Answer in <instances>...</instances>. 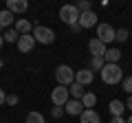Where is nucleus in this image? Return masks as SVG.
<instances>
[{
	"instance_id": "nucleus-1",
	"label": "nucleus",
	"mask_w": 132,
	"mask_h": 123,
	"mask_svg": "<svg viewBox=\"0 0 132 123\" xmlns=\"http://www.w3.org/2000/svg\"><path fill=\"white\" fill-rule=\"evenodd\" d=\"M101 79H104V84H108V86L121 84L123 81V68L119 66V64H106L104 71H101Z\"/></svg>"
},
{
	"instance_id": "nucleus-2",
	"label": "nucleus",
	"mask_w": 132,
	"mask_h": 123,
	"mask_svg": "<svg viewBox=\"0 0 132 123\" xmlns=\"http://www.w3.org/2000/svg\"><path fill=\"white\" fill-rule=\"evenodd\" d=\"M33 38H35V42L40 44H53L55 42V31H53L51 27H44V24H38V27H33Z\"/></svg>"
},
{
	"instance_id": "nucleus-3",
	"label": "nucleus",
	"mask_w": 132,
	"mask_h": 123,
	"mask_svg": "<svg viewBox=\"0 0 132 123\" xmlns=\"http://www.w3.org/2000/svg\"><path fill=\"white\" fill-rule=\"evenodd\" d=\"M97 40H101L104 44L117 42V29L110 27L108 22H99V24H97Z\"/></svg>"
},
{
	"instance_id": "nucleus-4",
	"label": "nucleus",
	"mask_w": 132,
	"mask_h": 123,
	"mask_svg": "<svg viewBox=\"0 0 132 123\" xmlns=\"http://www.w3.org/2000/svg\"><path fill=\"white\" fill-rule=\"evenodd\" d=\"M55 79L60 86H71L73 81H75V71H73L68 64H60V66L55 68Z\"/></svg>"
},
{
	"instance_id": "nucleus-5",
	"label": "nucleus",
	"mask_w": 132,
	"mask_h": 123,
	"mask_svg": "<svg viewBox=\"0 0 132 123\" xmlns=\"http://www.w3.org/2000/svg\"><path fill=\"white\" fill-rule=\"evenodd\" d=\"M79 9H77V5H64L60 9V20L64 24H68V27H71V24H77L79 22Z\"/></svg>"
},
{
	"instance_id": "nucleus-6",
	"label": "nucleus",
	"mask_w": 132,
	"mask_h": 123,
	"mask_svg": "<svg viewBox=\"0 0 132 123\" xmlns=\"http://www.w3.org/2000/svg\"><path fill=\"white\" fill-rule=\"evenodd\" d=\"M51 101H53V106H62V108H64V106L71 101V92H68V86H60V84H57L55 88L51 90Z\"/></svg>"
},
{
	"instance_id": "nucleus-7",
	"label": "nucleus",
	"mask_w": 132,
	"mask_h": 123,
	"mask_svg": "<svg viewBox=\"0 0 132 123\" xmlns=\"http://www.w3.org/2000/svg\"><path fill=\"white\" fill-rule=\"evenodd\" d=\"M75 81H77V84H81L84 88H86V86H93V81H95V73L90 71V68L75 71Z\"/></svg>"
},
{
	"instance_id": "nucleus-8",
	"label": "nucleus",
	"mask_w": 132,
	"mask_h": 123,
	"mask_svg": "<svg viewBox=\"0 0 132 123\" xmlns=\"http://www.w3.org/2000/svg\"><path fill=\"white\" fill-rule=\"evenodd\" d=\"M79 24H81V29H93V27L99 24V18H97L95 11H84L79 15Z\"/></svg>"
},
{
	"instance_id": "nucleus-9",
	"label": "nucleus",
	"mask_w": 132,
	"mask_h": 123,
	"mask_svg": "<svg viewBox=\"0 0 132 123\" xmlns=\"http://www.w3.org/2000/svg\"><path fill=\"white\" fill-rule=\"evenodd\" d=\"M88 51L93 53V57H104V55H106V51H108V46H106L101 40L93 38V40L88 42Z\"/></svg>"
},
{
	"instance_id": "nucleus-10",
	"label": "nucleus",
	"mask_w": 132,
	"mask_h": 123,
	"mask_svg": "<svg viewBox=\"0 0 132 123\" xmlns=\"http://www.w3.org/2000/svg\"><path fill=\"white\" fill-rule=\"evenodd\" d=\"M64 110H66V114H71V117H81V112H84V103H81L79 99H71L68 103L64 106Z\"/></svg>"
},
{
	"instance_id": "nucleus-11",
	"label": "nucleus",
	"mask_w": 132,
	"mask_h": 123,
	"mask_svg": "<svg viewBox=\"0 0 132 123\" xmlns=\"http://www.w3.org/2000/svg\"><path fill=\"white\" fill-rule=\"evenodd\" d=\"M33 46H35V38H33L31 33H29V35H20V40H18L20 53H31Z\"/></svg>"
},
{
	"instance_id": "nucleus-12",
	"label": "nucleus",
	"mask_w": 132,
	"mask_h": 123,
	"mask_svg": "<svg viewBox=\"0 0 132 123\" xmlns=\"http://www.w3.org/2000/svg\"><path fill=\"white\" fill-rule=\"evenodd\" d=\"M7 9L11 11V13H24V11L29 9V2L27 0H7Z\"/></svg>"
},
{
	"instance_id": "nucleus-13",
	"label": "nucleus",
	"mask_w": 132,
	"mask_h": 123,
	"mask_svg": "<svg viewBox=\"0 0 132 123\" xmlns=\"http://www.w3.org/2000/svg\"><path fill=\"white\" fill-rule=\"evenodd\" d=\"M79 123H101V117L97 110H84L79 117Z\"/></svg>"
},
{
	"instance_id": "nucleus-14",
	"label": "nucleus",
	"mask_w": 132,
	"mask_h": 123,
	"mask_svg": "<svg viewBox=\"0 0 132 123\" xmlns=\"http://www.w3.org/2000/svg\"><path fill=\"white\" fill-rule=\"evenodd\" d=\"M15 31L20 35H29V33H33V24L29 20H24V18H18L15 20Z\"/></svg>"
},
{
	"instance_id": "nucleus-15",
	"label": "nucleus",
	"mask_w": 132,
	"mask_h": 123,
	"mask_svg": "<svg viewBox=\"0 0 132 123\" xmlns=\"http://www.w3.org/2000/svg\"><path fill=\"white\" fill-rule=\"evenodd\" d=\"M108 110H110L112 117H123V112H126V103L119 101V99H112V101L108 103Z\"/></svg>"
},
{
	"instance_id": "nucleus-16",
	"label": "nucleus",
	"mask_w": 132,
	"mask_h": 123,
	"mask_svg": "<svg viewBox=\"0 0 132 123\" xmlns=\"http://www.w3.org/2000/svg\"><path fill=\"white\" fill-rule=\"evenodd\" d=\"M68 92H71V99H84V95H86V88L81 84H77V81H73L71 86H68Z\"/></svg>"
},
{
	"instance_id": "nucleus-17",
	"label": "nucleus",
	"mask_w": 132,
	"mask_h": 123,
	"mask_svg": "<svg viewBox=\"0 0 132 123\" xmlns=\"http://www.w3.org/2000/svg\"><path fill=\"white\" fill-rule=\"evenodd\" d=\"M104 59H106V64H119V59H121V51L114 48V46H110L108 51H106Z\"/></svg>"
},
{
	"instance_id": "nucleus-18",
	"label": "nucleus",
	"mask_w": 132,
	"mask_h": 123,
	"mask_svg": "<svg viewBox=\"0 0 132 123\" xmlns=\"http://www.w3.org/2000/svg\"><path fill=\"white\" fill-rule=\"evenodd\" d=\"M13 13H11L9 9H2L0 11V29H5V27H9V24H13Z\"/></svg>"
},
{
	"instance_id": "nucleus-19",
	"label": "nucleus",
	"mask_w": 132,
	"mask_h": 123,
	"mask_svg": "<svg viewBox=\"0 0 132 123\" xmlns=\"http://www.w3.org/2000/svg\"><path fill=\"white\" fill-rule=\"evenodd\" d=\"M81 103H84L86 110H95V103H97V95L95 92H86L84 99H81Z\"/></svg>"
},
{
	"instance_id": "nucleus-20",
	"label": "nucleus",
	"mask_w": 132,
	"mask_h": 123,
	"mask_svg": "<svg viewBox=\"0 0 132 123\" xmlns=\"http://www.w3.org/2000/svg\"><path fill=\"white\" fill-rule=\"evenodd\" d=\"M104 66H106V59H104V57H93V59H90V71H99V73H101V71H104Z\"/></svg>"
},
{
	"instance_id": "nucleus-21",
	"label": "nucleus",
	"mask_w": 132,
	"mask_h": 123,
	"mask_svg": "<svg viewBox=\"0 0 132 123\" xmlns=\"http://www.w3.org/2000/svg\"><path fill=\"white\" fill-rule=\"evenodd\" d=\"M27 123H46L42 112H29L27 114Z\"/></svg>"
},
{
	"instance_id": "nucleus-22",
	"label": "nucleus",
	"mask_w": 132,
	"mask_h": 123,
	"mask_svg": "<svg viewBox=\"0 0 132 123\" xmlns=\"http://www.w3.org/2000/svg\"><path fill=\"white\" fill-rule=\"evenodd\" d=\"M18 40H20V33L15 31V29H7L5 31V42H15L18 44Z\"/></svg>"
},
{
	"instance_id": "nucleus-23",
	"label": "nucleus",
	"mask_w": 132,
	"mask_h": 123,
	"mask_svg": "<svg viewBox=\"0 0 132 123\" xmlns=\"http://www.w3.org/2000/svg\"><path fill=\"white\" fill-rule=\"evenodd\" d=\"M121 90H123V92H126L128 97L132 95V77H126V79L121 81Z\"/></svg>"
},
{
	"instance_id": "nucleus-24",
	"label": "nucleus",
	"mask_w": 132,
	"mask_h": 123,
	"mask_svg": "<svg viewBox=\"0 0 132 123\" xmlns=\"http://www.w3.org/2000/svg\"><path fill=\"white\" fill-rule=\"evenodd\" d=\"M77 9H79V13H84V11H93V5H90L88 0H79V2H77Z\"/></svg>"
},
{
	"instance_id": "nucleus-25",
	"label": "nucleus",
	"mask_w": 132,
	"mask_h": 123,
	"mask_svg": "<svg viewBox=\"0 0 132 123\" xmlns=\"http://www.w3.org/2000/svg\"><path fill=\"white\" fill-rule=\"evenodd\" d=\"M51 114H53V119H60L62 114H66V110L62 108V106H53V108H51Z\"/></svg>"
},
{
	"instance_id": "nucleus-26",
	"label": "nucleus",
	"mask_w": 132,
	"mask_h": 123,
	"mask_svg": "<svg viewBox=\"0 0 132 123\" xmlns=\"http://www.w3.org/2000/svg\"><path fill=\"white\" fill-rule=\"evenodd\" d=\"M128 40V31L126 29H117V42H126Z\"/></svg>"
},
{
	"instance_id": "nucleus-27",
	"label": "nucleus",
	"mask_w": 132,
	"mask_h": 123,
	"mask_svg": "<svg viewBox=\"0 0 132 123\" xmlns=\"http://www.w3.org/2000/svg\"><path fill=\"white\" fill-rule=\"evenodd\" d=\"M18 95H7V106H15V103H18Z\"/></svg>"
},
{
	"instance_id": "nucleus-28",
	"label": "nucleus",
	"mask_w": 132,
	"mask_h": 123,
	"mask_svg": "<svg viewBox=\"0 0 132 123\" xmlns=\"http://www.w3.org/2000/svg\"><path fill=\"white\" fill-rule=\"evenodd\" d=\"M110 123H128V119H123V117H112V119H110Z\"/></svg>"
},
{
	"instance_id": "nucleus-29",
	"label": "nucleus",
	"mask_w": 132,
	"mask_h": 123,
	"mask_svg": "<svg viewBox=\"0 0 132 123\" xmlns=\"http://www.w3.org/2000/svg\"><path fill=\"white\" fill-rule=\"evenodd\" d=\"M7 103V95H5V90L0 88V106H5Z\"/></svg>"
},
{
	"instance_id": "nucleus-30",
	"label": "nucleus",
	"mask_w": 132,
	"mask_h": 123,
	"mask_svg": "<svg viewBox=\"0 0 132 123\" xmlns=\"http://www.w3.org/2000/svg\"><path fill=\"white\" fill-rule=\"evenodd\" d=\"M71 31H73V33H79V31H81V24H79V22H77V24H71Z\"/></svg>"
},
{
	"instance_id": "nucleus-31",
	"label": "nucleus",
	"mask_w": 132,
	"mask_h": 123,
	"mask_svg": "<svg viewBox=\"0 0 132 123\" xmlns=\"http://www.w3.org/2000/svg\"><path fill=\"white\" fill-rule=\"evenodd\" d=\"M126 108H128V110H130V112H132V95L128 97V101H126Z\"/></svg>"
},
{
	"instance_id": "nucleus-32",
	"label": "nucleus",
	"mask_w": 132,
	"mask_h": 123,
	"mask_svg": "<svg viewBox=\"0 0 132 123\" xmlns=\"http://www.w3.org/2000/svg\"><path fill=\"white\" fill-rule=\"evenodd\" d=\"M2 42H5V35L0 33V48H2Z\"/></svg>"
},
{
	"instance_id": "nucleus-33",
	"label": "nucleus",
	"mask_w": 132,
	"mask_h": 123,
	"mask_svg": "<svg viewBox=\"0 0 132 123\" xmlns=\"http://www.w3.org/2000/svg\"><path fill=\"white\" fill-rule=\"evenodd\" d=\"M2 66H5V61H2V59H0V68H2Z\"/></svg>"
},
{
	"instance_id": "nucleus-34",
	"label": "nucleus",
	"mask_w": 132,
	"mask_h": 123,
	"mask_svg": "<svg viewBox=\"0 0 132 123\" xmlns=\"http://www.w3.org/2000/svg\"><path fill=\"white\" fill-rule=\"evenodd\" d=\"M128 123H132V117H128Z\"/></svg>"
},
{
	"instance_id": "nucleus-35",
	"label": "nucleus",
	"mask_w": 132,
	"mask_h": 123,
	"mask_svg": "<svg viewBox=\"0 0 132 123\" xmlns=\"http://www.w3.org/2000/svg\"><path fill=\"white\" fill-rule=\"evenodd\" d=\"M130 38H132V33H130Z\"/></svg>"
}]
</instances>
